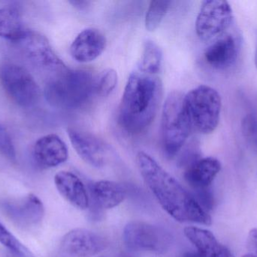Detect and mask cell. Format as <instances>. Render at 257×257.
Returning a JSON list of instances; mask_svg holds the SVG:
<instances>
[{
	"label": "cell",
	"instance_id": "cell-1",
	"mask_svg": "<svg viewBox=\"0 0 257 257\" xmlns=\"http://www.w3.org/2000/svg\"><path fill=\"white\" fill-rule=\"evenodd\" d=\"M136 163L145 184L160 206L179 223H193L210 226L212 218L193 194L168 173L151 155L139 152Z\"/></svg>",
	"mask_w": 257,
	"mask_h": 257
},
{
	"label": "cell",
	"instance_id": "cell-2",
	"mask_svg": "<svg viewBox=\"0 0 257 257\" xmlns=\"http://www.w3.org/2000/svg\"><path fill=\"white\" fill-rule=\"evenodd\" d=\"M158 74L136 68L128 76L119 110V122L130 134L145 131L154 122L163 100Z\"/></svg>",
	"mask_w": 257,
	"mask_h": 257
},
{
	"label": "cell",
	"instance_id": "cell-3",
	"mask_svg": "<svg viewBox=\"0 0 257 257\" xmlns=\"http://www.w3.org/2000/svg\"><path fill=\"white\" fill-rule=\"evenodd\" d=\"M95 81L96 78L90 71L66 68L48 79L44 92L45 99L60 110L81 108L95 93Z\"/></svg>",
	"mask_w": 257,
	"mask_h": 257
},
{
	"label": "cell",
	"instance_id": "cell-4",
	"mask_svg": "<svg viewBox=\"0 0 257 257\" xmlns=\"http://www.w3.org/2000/svg\"><path fill=\"white\" fill-rule=\"evenodd\" d=\"M193 129L184 104V95L172 92L166 98L162 112L161 131L163 152L175 158L187 142Z\"/></svg>",
	"mask_w": 257,
	"mask_h": 257
},
{
	"label": "cell",
	"instance_id": "cell-5",
	"mask_svg": "<svg viewBox=\"0 0 257 257\" xmlns=\"http://www.w3.org/2000/svg\"><path fill=\"white\" fill-rule=\"evenodd\" d=\"M184 104L192 128L203 134H209L220 122L222 101L220 94L210 86H198L184 95Z\"/></svg>",
	"mask_w": 257,
	"mask_h": 257
},
{
	"label": "cell",
	"instance_id": "cell-6",
	"mask_svg": "<svg viewBox=\"0 0 257 257\" xmlns=\"http://www.w3.org/2000/svg\"><path fill=\"white\" fill-rule=\"evenodd\" d=\"M0 83L17 105L33 107L40 98V89L33 75L20 65L6 63L0 68Z\"/></svg>",
	"mask_w": 257,
	"mask_h": 257
},
{
	"label": "cell",
	"instance_id": "cell-7",
	"mask_svg": "<svg viewBox=\"0 0 257 257\" xmlns=\"http://www.w3.org/2000/svg\"><path fill=\"white\" fill-rule=\"evenodd\" d=\"M123 239L133 251L163 253L172 243V236L166 229L146 222L135 220L123 229Z\"/></svg>",
	"mask_w": 257,
	"mask_h": 257
},
{
	"label": "cell",
	"instance_id": "cell-8",
	"mask_svg": "<svg viewBox=\"0 0 257 257\" xmlns=\"http://www.w3.org/2000/svg\"><path fill=\"white\" fill-rule=\"evenodd\" d=\"M233 23V12L228 2L204 1L196 21V32L203 42H212L229 31Z\"/></svg>",
	"mask_w": 257,
	"mask_h": 257
},
{
	"label": "cell",
	"instance_id": "cell-9",
	"mask_svg": "<svg viewBox=\"0 0 257 257\" xmlns=\"http://www.w3.org/2000/svg\"><path fill=\"white\" fill-rule=\"evenodd\" d=\"M17 42L19 44L20 48L26 57L42 70L51 72L54 75L67 68L54 52L48 39L41 33L26 31Z\"/></svg>",
	"mask_w": 257,
	"mask_h": 257
},
{
	"label": "cell",
	"instance_id": "cell-10",
	"mask_svg": "<svg viewBox=\"0 0 257 257\" xmlns=\"http://www.w3.org/2000/svg\"><path fill=\"white\" fill-rule=\"evenodd\" d=\"M0 207L11 221L22 229L39 226L45 217V206L42 200L32 193L18 199H5Z\"/></svg>",
	"mask_w": 257,
	"mask_h": 257
},
{
	"label": "cell",
	"instance_id": "cell-11",
	"mask_svg": "<svg viewBox=\"0 0 257 257\" xmlns=\"http://www.w3.org/2000/svg\"><path fill=\"white\" fill-rule=\"evenodd\" d=\"M108 245V241L99 234L78 228L63 237L60 251L67 257H92L103 251Z\"/></svg>",
	"mask_w": 257,
	"mask_h": 257
},
{
	"label": "cell",
	"instance_id": "cell-12",
	"mask_svg": "<svg viewBox=\"0 0 257 257\" xmlns=\"http://www.w3.org/2000/svg\"><path fill=\"white\" fill-rule=\"evenodd\" d=\"M240 47L238 35L227 31L211 42L204 53V59L212 69L227 71L238 61Z\"/></svg>",
	"mask_w": 257,
	"mask_h": 257
},
{
	"label": "cell",
	"instance_id": "cell-13",
	"mask_svg": "<svg viewBox=\"0 0 257 257\" xmlns=\"http://www.w3.org/2000/svg\"><path fill=\"white\" fill-rule=\"evenodd\" d=\"M67 132L72 146L84 162L96 168L103 167L107 164L108 149L100 139L77 128H69Z\"/></svg>",
	"mask_w": 257,
	"mask_h": 257
},
{
	"label": "cell",
	"instance_id": "cell-14",
	"mask_svg": "<svg viewBox=\"0 0 257 257\" xmlns=\"http://www.w3.org/2000/svg\"><path fill=\"white\" fill-rule=\"evenodd\" d=\"M33 156L42 168H52L67 161V146L57 134H50L39 138L35 143Z\"/></svg>",
	"mask_w": 257,
	"mask_h": 257
},
{
	"label": "cell",
	"instance_id": "cell-15",
	"mask_svg": "<svg viewBox=\"0 0 257 257\" xmlns=\"http://www.w3.org/2000/svg\"><path fill=\"white\" fill-rule=\"evenodd\" d=\"M186 238L193 244L196 252H187L182 257H235L226 246L219 242L207 229L188 226L184 229Z\"/></svg>",
	"mask_w": 257,
	"mask_h": 257
},
{
	"label": "cell",
	"instance_id": "cell-16",
	"mask_svg": "<svg viewBox=\"0 0 257 257\" xmlns=\"http://www.w3.org/2000/svg\"><path fill=\"white\" fill-rule=\"evenodd\" d=\"M106 38L96 28L85 29L76 36L70 46L73 59L79 63H89L99 57L105 51Z\"/></svg>",
	"mask_w": 257,
	"mask_h": 257
},
{
	"label": "cell",
	"instance_id": "cell-17",
	"mask_svg": "<svg viewBox=\"0 0 257 257\" xmlns=\"http://www.w3.org/2000/svg\"><path fill=\"white\" fill-rule=\"evenodd\" d=\"M54 184L60 196L72 206L82 211L90 206L87 188L75 174L66 170L58 172L54 177Z\"/></svg>",
	"mask_w": 257,
	"mask_h": 257
},
{
	"label": "cell",
	"instance_id": "cell-18",
	"mask_svg": "<svg viewBox=\"0 0 257 257\" xmlns=\"http://www.w3.org/2000/svg\"><path fill=\"white\" fill-rule=\"evenodd\" d=\"M221 170V163L214 157L199 158L188 164L184 179L194 191L207 190Z\"/></svg>",
	"mask_w": 257,
	"mask_h": 257
},
{
	"label": "cell",
	"instance_id": "cell-19",
	"mask_svg": "<svg viewBox=\"0 0 257 257\" xmlns=\"http://www.w3.org/2000/svg\"><path fill=\"white\" fill-rule=\"evenodd\" d=\"M90 191L94 206L98 211L118 206L127 196L126 188L114 181H97L91 186Z\"/></svg>",
	"mask_w": 257,
	"mask_h": 257
},
{
	"label": "cell",
	"instance_id": "cell-20",
	"mask_svg": "<svg viewBox=\"0 0 257 257\" xmlns=\"http://www.w3.org/2000/svg\"><path fill=\"white\" fill-rule=\"evenodd\" d=\"M26 30L23 26L22 18L19 11L15 7L0 9V36L18 42Z\"/></svg>",
	"mask_w": 257,
	"mask_h": 257
},
{
	"label": "cell",
	"instance_id": "cell-21",
	"mask_svg": "<svg viewBox=\"0 0 257 257\" xmlns=\"http://www.w3.org/2000/svg\"><path fill=\"white\" fill-rule=\"evenodd\" d=\"M163 53L160 47L151 40H147L137 67L144 72L158 74L161 68Z\"/></svg>",
	"mask_w": 257,
	"mask_h": 257
},
{
	"label": "cell",
	"instance_id": "cell-22",
	"mask_svg": "<svg viewBox=\"0 0 257 257\" xmlns=\"http://www.w3.org/2000/svg\"><path fill=\"white\" fill-rule=\"evenodd\" d=\"M170 1H151L145 16V27L150 32L160 27L171 5Z\"/></svg>",
	"mask_w": 257,
	"mask_h": 257
},
{
	"label": "cell",
	"instance_id": "cell-23",
	"mask_svg": "<svg viewBox=\"0 0 257 257\" xmlns=\"http://www.w3.org/2000/svg\"><path fill=\"white\" fill-rule=\"evenodd\" d=\"M0 244H3L15 257H36L1 223Z\"/></svg>",
	"mask_w": 257,
	"mask_h": 257
},
{
	"label": "cell",
	"instance_id": "cell-24",
	"mask_svg": "<svg viewBox=\"0 0 257 257\" xmlns=\"http://www.w3.org/2000/svg\"><path fill=\"white\" fill-rule=\"evenodd\" d=\"M117 81L118 76L114 69H105L96 78L95 93L99 96L108 97L115 89Z\"/></svg>",
	"mask_w": 257,
	"mask_h": 257
},
{
	"label": "cell",
	"instance_id": "cell-25",
	"mask_svg": "<svg viewBox=\"0 0 257 257\" xmlns=\"http://www.w3.org/2000/svg\"><path fill=\"white\" fill-rule=\"evenodd\" d=\"M241 132L243 137L248 146L257 151V116L256 115H246L241 122Z\"/></svg>",
	"mask_w": 257,
	"mask_h": 257
},
{
	"label": "cell",
	"instance_id": "cell-26",
	"mask_svg": "<svg viewBox=\"0 0 257 257\" xmlns=\"http://www.w3.org/2000/svg\"><path fill=\"white\" fill-rule=\"evenodd\" d=\"M0 153L11 161H16V151L10 134L0 125Z\"/></svg>",
	"mask_w": 257,
	"mask_h": 257
},
{
	"label": "cell",
	"instance_id": "cell-27",
	"mask_svg": "<svg viewBox=\"0 0 257 257\" xmlns=\"http://www.w3.org/2000/svg\"><path fill=\"white\" fill-rule=\"evenodd\" d=\"M247 244L249 253L257 257V228H253L249 232Z\"/></svg>",
	"mask_w": 257,
	"mask_h": 257
},
{
	"label": "cell",
	"instance_id": "cell-28",
	"mask_svg": "<svg viewBox=\"0 0 257 257\" xmlns=\"http://www.w3.org/2000/svg\"><path fill=\"white\" fill-rule=\"evenodd\" d=\"M70 4H72L74 7L79 10H85L90 6V2L89 1H82V0H75V1L69 2Z\"/></svg>",
	"mask_w": 257,
	"mask_h": 257
},
{
	"label": "cell",
	"instance_id": "cell-29",
	"mask_svg": "<svg viewBox=\"0 0 257 257\" xmlns=\"http://www.w3.org/2000/svg\"><path fill=\"white\" fill-rule=\"evenodd\" d=\"M255 65H256V67L257 69V42H256V51H255Z\"/></svg>",
	"mask_w": 257,
	"mask_h": 257
},
{
	"label": "cell",
	"instance_id": "cell-30",
	"mask_svg": "<svg viewBox=\"0 0 257 257\" xmlns=\"http://www.w3.org/2000/svg\"><path fill=\"white\" fill-rule=\"evenodd\" d=\"M242 257H256L254 255L251 254V253H248L247 254L244 255Z\"/></svg>",
	"mask_w": 257,
	"mask_h": 257
},
{
	"label": "cell",
	"instance_id": "cell-31",
	"mask_svg": "<svg viewBox=\"0 0 257 257\" xmlns=\"http://www.w3.org/2000/svg\"><path fill=\"white\" fill-rule=\"evenodd\" d=\"M100 257H105V256H100Z\"/></svg>",
	"mask_w": 257,
	"mask_h": 257
}]
</instances>
